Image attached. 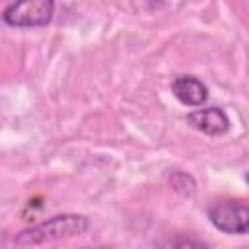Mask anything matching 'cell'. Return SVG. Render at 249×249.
<instances>
[{
  "label": "cell",
  "instance_id": "1",
  "mask_svg": "<svg viewBox=\"0 0 249 249\" xmlns=\"http://www.w3.org/2000/svg\"><path fill=\"white\" fill-rule=\"evenodd\" d=\"M89 230V220L82 214H56L39 224L27 226L12 237V243L18 247L56 243L72 237H80Z\"/></svg>",
  "mask_w": 249,
  "mask_h": 249
},
{
  "label": "cell",
  "instance_id": "8",
  "mask_svg": "<svg viewBox=\"0 0 249 249\" xmlns=\"http://www.w3.org/2000/svg\"><path fill=\"white\" fill-rule=\"evenodd\" d=\"M245 183H247V185H249V171H247V173H245Z\"/></svg>",
  "mask_w": 249,
  "mask_h": 249
},
{
  "label": "cell",
  "instance_id": "3",
  "mask_svg": "<svg viewBox=\"0 0 249 249\" xmlns=\"http://www.w3.org/2000/svg\"><path fill=\"white\" fill-rule=\"evenodd\" d=\"M210 224L226 235H249V204L220 200L208 208Z\"/></svg>",
  "mask_w": 249,
  "mask_h": 249
},
{
  "label": "cell",
  "instance_id": "5",
  "mask_svg": "<svg viewBox=\"0 0 249 249\" xmlns=\"http://www.w3.org/2000/svg\"><path fill=\"white\" fill-rule=\"evenodd\" d=\"M171 93L175 99L187 107H202L208 101V86L193 76V74H179L171 80Z\"/></svg>",
  "mask_w": 249,
  "mask_h": 249
},
{
  "label": "cell",
  "instance_id": "7",
  "mask_svg": "<svg viewBox=\"0 0 249 249\" xmlns=\"http://www.w3.org/2000/svg\"><path fill=\"white\" fill-rule=\"evenodd\" d=\"M161 245L163 247H204L206 243L198 239H189V237H173V239L163 241Z\"/></svg>",
  "mask_w": 249,
  "mask_h": 249
},
{
  "label": "cell",
  "instance_id": "2",
  "mask_svg": "<svg viewBox=\"0 0 249 249\" xmlns=\"http://www.w3.org/2000/svg\"><path fill=\"white\" fill-rule=\"evenodd\" d=\"M54 16V0H14L2 12V19L10 27L37 29L47 27Z\"/></svg>",
  "mask_w": 249,
  "mask_h": 249
},
{
  "label": "cell",
  "instance_id": "6",
  "mask_svg": "<svg viewBox=\"0 0 249 249\" xmlns=\"http://www.w3.org/2000/svg\"><path fill=\"white\" fill-rule=\"evenodd\" d=\"M169 187L183 198H191L195 193H196V181L191 173L187 171H181V169H175L171 171L169 175Z\"/></svg>",
  "mask_w": 249,
  "mask_h": 249
},
{
  "label": "cell",
  "instance_id": "4",
  "mask_svg": "<svg viewBox=\"0 0 249 249\" xmlns=\"http://www.w3.org/2000/svg\"><path fill=\"white\" fill-rule=\"evenodd\" d=\"M187 124L198 132H202L204 136H210V138H216V136H224L231 123H230V117L228 113L222 109V107H200V109H195L187 115Z\"/></svg>",
  "mask_w": 249,
  "mask_h": 249
}]
</instances>
